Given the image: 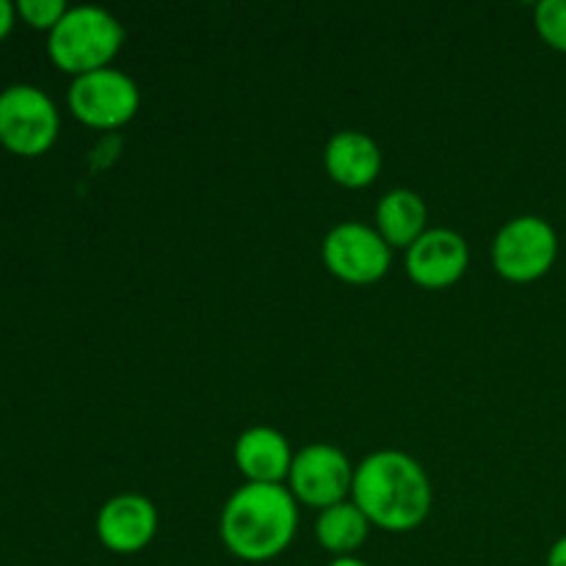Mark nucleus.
<instances>
[{
  "instance_id": "f257e3e1",
  "label": "nucleus",
  "mask_w": 566,
  "mask_h": 566,
  "mask_svg": "<svg viewBox=\"0 0 566 566\" xmlns=\"http://www.w3.org/2000/svg\"><path fill=\"white\" fill-rule=\"evenodd\" d=\"M352 501L370 525L403 534L429 517L434 495L418 459L403 451H376L354 470Z\"/></svg>"
},
{
  "instance_id": "f03ea898",
  "label": "nucleus",
  "mask_w": 566,
  "mask_h": 566,
  "mask_svg": "<svg viewBox=\"0 0 566 566\" xmlns=\"http://www.w3.org/2000/svg\"><path fill=\"white\" fill-rule=\"evenodd\" d=\"M298 531V501L285 484H243L221 509L219 534L247 564H265L291 547Z\"/></svg>"
},
{
  "instance_id": "7ed1b4c3",
  "label": "nucleus",
  "mask_w": 566,
  "mask_h": 566,
  "mask_svg": "<svg viewBox=\"0 0 566 566\" xmlns=\"http://www.w3.org/2000/svg\"><path fill=\"white\" fill-rule=\"evenodd\" d=\"M125 44V25L103 6H70L48 33V53L72 77L105 70Z\"/></svg>"
},
{
  "instance_id": "20e7f679",
  "label": "nucleus",
  "mask_w": 566,
  "mask_h": 566,
  "mask_svg": "<svg viewBox=\"0 0 566 566\" xmlns=\"http://www.w3.org/2000/svg\"><path fill=\"white\" fill-rule=\"evenodd\" d=\"M61 114L53 97L33 83H11L0 92V144L14 155L36 158L55 144Z\"/></svg>"
},
{
  "instance_id": "39448f33",
  "label": "nucleus",
  "mask_w": 566,
  "mask_h": 566,
  "mask_svg": "<svg viewBox=\"0 0 566 566\" xmlns=\"http://www.w3.org/2000/svg\"><path fill=\"white\" fill-rule=\"evenodd\" d=\"M558 258V235L542 216H517L497 230L492 265L509 282L542 280Z\"/></svg>"
},
{
  "instance_id": "423d86ee",
  "label": "nucleus",
  "mask_w": 566,
  "mask_h": 566,
  "mask_svg": "<svg viewBox=\"0 0 566 566\" xmlns=\"http://www.w3.org/2000/svg\"><path fill=\"white\" fill-rule=\"evenodd\" d=\"M66 103L83 125L97 127V130H114V127L127 125L138 114L142 92L127 72L105 66V70L72 77Z\"/></svg>"
},
{
  "instance_id": "0eeeda50",
  "label": "nucleus",
  "mask_w": 566,
  "mask_h": 566,
  "mask_svg": "<svg viewBox=\"0 0 566 566\" xmlns=\"http://www.w3.org/2000/svg\"><path fill=\"white\" fill-rule=\"evenodd\" d=\"M324 265L348 285H374L390 271L392 249L379 230L363 221H340L321 243Z\"/></svg>"
},
{
  "instance_id": "6e6552de",
  "label": "nucleus",
  "mask_w": 566,
  "mask_h": 566,
  "mask_svg": "<svg viewBox=\"0 0 566 566\" xmlns=\"http://www.w3.org/2000/svg\"><path fill=\"white\" fill-rule=\"evenodd\" d=\"M354 470L357 468H352L340 448L329 442H315L293 457L287 490L298 503L324 512L335 503L352 501Z\"/></svg>"
},
{
  "instance_id": "1a4fd4ad",
  "label": "nucleus",
  "mask_w": 566,
  "mask_h": 566,
  "mask_svg": "<svg viewBox=\"0 0 566 566\" xmlns=\"http://www.w3.org/2000/svg\"><path fill=\"white\" fill-rule=\"evenodd\" d=\"M407 274L426 291H442L457 285L470 265V247L451 227H429L407 249Z\"/></svg>"
},
{
  "instance_id": "9d476101",
  "label": "nucleus",
  "mask_w": 566,
  "mask_h": 566,
  "mask_svg": "<svg viewBox=\"0 0 566 566\" xmlns=\"http://www.w3.org/2000/svg\"><path fill=\"white\" fill-rule=\"evenodd\" d=\"M158 534V509L149 497L125 492L103 503L97 514V539L119 556L144 551Z\"/></svg>"
},
{
  "instance_id": "9b49d317",
  "label": "nucleus",
  "mask_w": 566,
  "mask_h": 566,
  "mask_svg": "<svg viewBox=\"0 0 566 566\" xmlns=\"http://www.w3.org/2000/svg\"><path fill=\"white\" fill-rule=\"evenodd\" d=\"M293 457L287 437L271 426H252L235 442V464L247 484H285Z\"/></svg>"
},
{
  "instance_id": "f8f14e48",
  "label": "nucleus",
  "mask_w": 566,
  "mask_h": 566,
  "mask_svg": "<svg viewBox=\"0 0 566 566\" xmlns=\"http://www.w3.org/2000/svg\"><path fill=\"white\" fill-rule=\"evenodd\" d=\"M326 175L343 188H365L379 177L381 149L368 133L340 130L324 149Z\"/></svg>"
},
{
  "instance_id": "ddd939ff",
  "label": "nucleus",
  "mask_w": 566,
  "mask_h": 566,
  "mask_svg": "<svg viewBox=\"0 0 566 566\" xmlns=\"http://www.w3.org/2000/svg\"><path fill=\"white\" fill-rule=\"evenodd\" d=\"M429 208L423 197L409 188H392L376 205V230L390 249H409L429 230Z\"/></svg>"
},
{
  "instance_id": "4468645a",
  "label": "nucleus",
  "mask_w": 566,
  "mask_h": 566,
  "mask_svg": "<svg viewBox=\"0 0 566 566\" xmlns=\"http://www.w3.org/2000/svg\"><path fill=\"white\" fill-rule=\"evenodd\" d=\"M368 531L370 520L359 512L354 501L335 503V506L318 512V520H315V539L335 558L352 556L354 551H359L368 539Z\"/></svg>"
},
{
  "instance_id": "2eb2a0df",
  "label": "nucleus",
  "mask_w": 566,
  "mask_h": 566,
  "mask_svg": "<svg viewBox=\"0 0 566 566\" xmlns=\"http://www.w3.org/2000/svg\"><path fill=\"white\" fill-rule=\"evenodd\" d=\"M534 22L545 44L566 53V0H542L534 11Z\"/></svg>"
},
{
  "instance_id": "dca6fc26",
  "label": "nucleus",
  "mask_w": 566,
  "mask_h": 566,
  "mask_svg": "<svg viewBox=\"0 0 566 566\" xmlns=\"http://www.w3.org/2000/svg\"><path fill=\"white\" fill-rule=\"evenodd\" d=\"M17 6V17L28 22L31 28H39V31H53L61 22V17L70 11V6L64 0H20Z\"/></svg>"
},
{
  "instance_id": "f3484780",
  "label": "nucleus",
  "mask_w": 566,
  "mask_h": 566,
  "mask_svg": "<svg viewBox=\"0 0 566 566\" xmlns=\"http://www.w3.org/2000/svg\"><path fill=\"white\" fill-rule=\"evenodd\" d=\"M17 20V6L9 3V0H0V39H6L14 28Z\"/></svg>"
},
{
  "instance_id": "a211bd4d",
  "label": "nucleus",
  "mask_w": 566,
  "mask_h": 566,
  "mask_svg": "<svg viewBox=\"0 0 566 566\" xmlns=\"http://www.w3.org/2000/svg\"><path fill=\"white\" fill-rule=\"evenodd\" d=\"M547 566H566V536L556 542L547 553Z\"/></svg>"
},
{
  "instance_id": "6ab92c4d",
  "label": "nucleus",
  "mask_w": 566,
  "mask_h": 566,
  "mask_svg": "<svg viewBox=\"0 0 566 566\" xmlns=\"http://www.w3.org/2000/svg\"><path fill=\"white\" fill-rule=\"evenodd\" d=\"M329 566H368V564L359 562V558H354V556H343V558H335Z\"/></svg>"
}]
</instances>
